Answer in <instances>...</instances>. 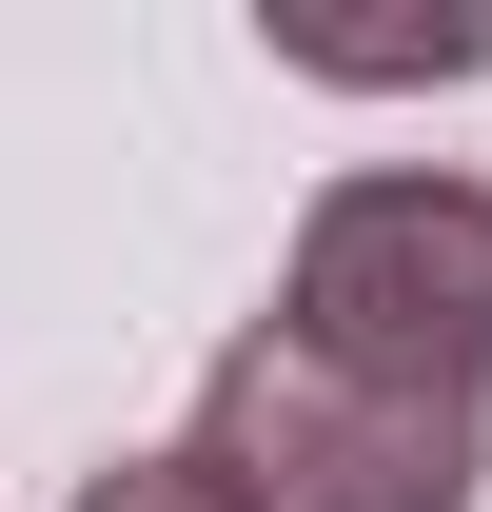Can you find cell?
<instances>
[{
	"label": "cell",
	"instance_id": "cell-1",
	"mask_svg": "<svg viewBox=\"0 0 492 512\" xmlns=\"http://www.w3.org/2000/svg\"><path fill=\"white\" fill-rule=\"evenodd\" d=\"M276 335L315 375L374 394H492V178H433V158H374L296 217V276H276Z\"/></svg>",
	"mask_w": 492,
	"mask_h": 512
},
{
	"label": "cell",
	"instance_id": "cell-4",
	"mask_svg": "<svg viewBox=\"0 0 492 512\" xmlns=\"http://www.w3.org/2000/svg\"><path fill=\"white\" fill-rule=\"evenodd\" d=\"M79 512H237L197 453H119V473H79Z\"/></svg>",
	"mask_w": 492,
	"mask_h": 512
},
{
	"label": "cell",
	"instance_id": "cell-2",
	"mask_svg": "<svg viewBox=\"0 0 492 512\" xmlns=\"http://www.w3.org/2000/svg\"><path fill=\"white\" fill-rule=\"evenodd\" d=\"M178 453H197L237 512H473V414H453V394L315 375L276 316L197 375V434H178Z\"/></svg>",
	"mask_w": 492,
	"mask_h": 512
},
{
	"label": "cell",
	"instance_id": "cell-3",
	"mask_svg": "<svg viewBox=\"0 0 492 512\" xmlns=\"http://www.w3.org/2000/svg\"><path fill=\"white\" fill-rule=\"evenodd\" d=\"M276 60H296V79H473L492 20H433V40H296V20H276Z\"/></svg>",
	"mask_w": 492,
	"mask_h": 512
}]
</instances>
